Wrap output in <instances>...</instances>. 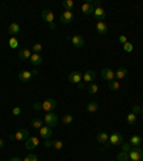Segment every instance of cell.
Listing matches in <instances>:
<instances>
[{
  "label": "cell",
  "mask_w": 143,
  "mask_h": 161,
  "mask_svg": "<svg viewBox=\"0 0 143 161\" xmlns=\"http://www.w3.org/2000/svg\"><path fill=\"white\" fill-rule=\"evenodd\" d=\"M109 144L110 145L123 144V135L120 132H113L112 135H109Z\"/></svg>",
  "instance_id": "obj_7"
},
{
  "label": "cell",
  "mask_w": 143,
  "mask_h": 161,
  "mask_svg": "<svg viewBox=\"0 0 143 161\" xmlns=\"http://www.w3.org/2000/svg\"><path fill=\"white\" fill-rule=\"evenodd\" d=\"M23 161H29V158H27V157H26V158H24V160H23Z\"/></svg>",
  "instance_id": "obj_47"
},
{
  "label": "cell",
  "mask_w": 143,
  "mask_h": 161,
  "mask_svg": "<svg viewBox=\"0 0 143 161\" xmlns=\"http://www.w3.org/2000/svg\"><path fill=\"white\" fill-rule=\"evenodd\" d=\"M32 127L36 128V130H40V128L43 127V121H42L40 118H33V120H32Z\"/></svg>",
  "instance_id": "obj_26"
},
{
  "label": "cell",
  "mask_w": 143,
  "mask_h": 161,
  "mask_svg": "<svg viewBox=\"0 0 143 161\" xmlns=\"http://www.w3.org/2000/svg\"><path fill=\"white\" fill-rule=\"evenodd\" d=\"M129 144L132 145L133 148H135V147H140V144H142V137H140V135H133V137H130Z\"/></svg>",
  "instance_id": "obj_22"
},
{
  "label": "cell",
  "mask_w": 143,
  "mask_h": 161,
  "mask_svg": "<svg viewBox=\"0 0 143 161\" xmlns=\"http://www.w3.org/2000/svg\"><path fill=\"white\" fill-rule=\"evenodd\" d=\"M12 141H14V140H17V141H26L29 138V131L26 130V128H20V130L17 131L16 134H12L10 137Z\"/></svg>",
  "instance_id": "obj_3"
},
{
  "label": "cell",
  "mask_w": 143,
  "mask_h": 161,
  "mask_svg": "<svg viewBox=\"0 0 143 161\" xmlns=\"http://www.w3.org/2000/svg\"><path fill=\"white\" fill-rule=\"evenodd\" d=\"M17 78H19L20 82H30L32 78H33V75H32L30 71H20L19 75H17Z\"/></svg>",
  "instance_id": "obj_15"
},
{
  "label": "cell",
  "mask_w": 143,
  "mask_h": 161,
  "mask_svg": "<svg viewBox=\"0 0 143 161\" xmlns=\"http://www.w3.org/2000/svg\"><path fill=\"white\" fill-rule=\"evenodd\" d=\"M96 30H97L99 35H106L107 33V24L105 22H97L96 23Z\"/></svg>",
  "instance_id": "obj_21"
},
{
  "label": "cell",
  "mask_w": 143,
  "mask_h": 161,
  "mask_svg": "<svg viewBox=\"0 0 143 161\" xmlns=\"http://www.w3.org/2000/svg\"><path fill=\"white\" fill-rule=\"evenodd\" d=\"M53 148H55V150H62V148H63V142H62V141H53Z\"/></svg>",
  "instance_id": "obj_34"
},
{
  "label": "cell",
  "mask_w": 143,
  "mask_h": 161,
  "mask_svg": "<svg viewBox=\"0 0 143 161\" xmlns=\"http://www.w3.org/2000/svg\"><path fill=\"white\" fill-rule=\"evenodd\" d=\"M69 40H72L73 46H75V48H77V49H80V48H83V46H85V39H83L80 35H75V36H72Z\"/></svg>",
  "instance_id": "obj_10"
},
{
  "label": "cell",
  "mask_w": 143,
  "mask_h": 161,
  "mask_svg": "<svg viewBox=\"0 0 143 161\" xmlns=\"http://www.w3.org/2000/svg\"><path fill=\"white\" fill-rule=\"evenodd\" d=\"M73 17H75L73 16V12L72 10H65L63 13L60 14V22L63 24H67V23H70V22L73 20Z\"/></svg>",
  "instance_id": "obj_13"
},
{
  "label": "cell",
  "mask_w": 143,
  "mask_h": 161,
  "mask_svg": "<svg viewBox=\"0 0 143 161\" xmlns=\"http://www.w3.org/2000/svg\"><path fill=\"white\" fill-rule=\"evenodd\" d=\"M39 138L37 137H29L27 140H26V148L27 150H33V148H36L39 145Z\"/></svg>",
  "instance_id": "obj_16"
},
{
  "label": "cell",
  "mask_w": 143,
  "mask_h": 161,
  "mask_svg": "<svg viewBox=\"0 0 143 161\" xmlns=\"http://www.w3.org/2000/svg\"><path fill=\"white\" fill-rule=\"evenodd\" d=\"M123 49H125V52H132L133 51V45L130 43V42H126V43L123 45Z\"/></svg>",
  "instance_id": "obj_35"
},
{
  "label": "cell",
  "mask_w": 143,
  "mask_h": 161,
  "mask_svg": "<svg viewBox=\"0 0 143 161\" xmlns=\"http://www.w3.org/2000/svg\"><path fill=\"white\" fill-rule=\"evenodd\" d=\"M140 110H142V108H140L139 105H133V106H132V112H133V114H136V115L140 112Z\"/></svg>",
  "instance_id": "obj_39"
},
{
  "label": "cell",
  "mask_w": 143,
  "mask_h": 161,
  "mask_svg": "<svg viewBox=\"0 0 143 161\" xmlns=\"http://www.w3.org/2000/svg\"><path fill=\"white\" fill-rule=\"evenodd\" d=\"M109 88H110V91H119L120 82L119 81H112V82H109Z\"/></svg>",
  "instance_id": "obj_28"
},
{
  "label": "cell",
  "mask_w": 143,
  "mask_h": 161,
  "mask_svg": "<svg viewBox=\"0 0 143 161\" xmlns=\"http://www.w3.org/2000/svg\"><path fill=\"white\" fill-rule=\"evenodd\" d=\"M12 112H13V115H20V114H22V108H20V106H14L13 110H12Z\"/></svg>",
  "instance_id": "obj_37"
},
{
  "label": "cell",
  "mask_w": 143,
  "mask_h": 161,
  "mask_svg": "<svg viewBox=\"0 0 143 161\" xmlns=\"http://www.w3.org/2000/svg\"><path fill=\"white\" fill-rule=\"evenodd\" d=\"M44 147H46V148L53 147V141H52V140H44Z\"/></svg>",
  "instance_id": "obj_40"
},
{
  "label": "cell",
  "mask_w": 143,
  "mask_h": 161,
  "mask_svg": "<svg viewBox=\"0 0 143 161\" xmlns=\"http://www.w3.org/2000/svg\"><path fill=\"white\" fill-rule=\"evenodd\" d=\"M127 76V69L125 66H120L117 68V71H115V79L120 81V79H125Z\"/></svg>",
  "instance_id": "obj_17"
},
{
  "label": "cell",
  "mask_w": 143,
  "mask_h": 161,
  "mask_svg": "<svg viewBox=\"0 0 143 161\" xmlns=\"http://www.w3.org/2000/svg\"><path fill=\"white\" fill-rule=\"evenodd\" d=\"M102 78L105 79V81H107V82L115 81V71H113V69H110V68L102 69Z\"/></svg>",
  "instance_id": "obj_9"
},
{
  "label": "cell",
  "mask_w": 143,
  "mask_h": 161,
  "mask_svg": "<svg viewBox=\"0 0 143 161\" xmlns=\"http://www.w3.org/2000/svg\"><path fill=\"white\" fill-rule=\"evenodd\" d=\"M75 6V2L73 0H65L63 2V7H65V10H72Z\"/></svg>",
  "instance_id": "obj_29"
},
{
  "label": "cell",
  "mask_w": 143,
  "mask_h": 161,
  "mask_svg": "<svg viewBox=\"0 0 143 161\" xmlns=\"http://www.w3.org/2000/svg\"><path fill=\"white\" fill-rule=\"evenodd\" d=\"M27 158H29V161H39L37 160V155H36V154H29Z\"/></svg>",
  "instance_id": "obj_42"
},
{
  "label": "cell",
  "mask_w": 143,
  "mask_h": 161,
  "mask_svg": "<svg viewBox=\"0 0 143 161\" xmlns=\"http://www.w3.org/2000/svg\"><path fill=\"white\" fill-rule=\"evenodd\" d=\"M43 122L46 124L47 127H55L59 122V117L55 112H46V115H44V118H43Z\"/></svg>",
  "instance_id": "obj_1"
},
{
  "label": "cell",
  "mask_w": 143,
  "mask_h": 161,
  "mask_svg": "<svg viewBox=\"0 0 143 161\" xmlns=\"http://www.w3.org/2000/svg\"><path fill=\"white\" fill-rule=\"evenodd\" d=\"M77 86H79V88H80V89H83V88H85V85H83V82H82V83H79Z\"/></svg>",
  "instance_id": "obj_46"
},
{
  "label": "cell",
  "mask_w": 143,
  "mask_h": 161,
  "mask_svg": "<svg viewBox=\"0 0 143 161\" xmlns=\"http://www.w3.org/2000/svg\"><path fill=\"white\" fill-rule=\"evenodd\" d=\"M3 147H4V141L0 140V148H3Z\"/></svg>",
  "instance_id": "obj_44"
},
{
  "label": "cell",
  "mask_w": 143,
  "mask_h": 161,
  "mask_svg": "<svg viewBox=\"0 0 143 161\" xmlns=\"http://www.w3.org/2000/svg\"><path fill=\"white\" fill-rule=\"evenodd\" d=\"M30 63L33 66H39V65H42V62H43V58H42L39 53H32V56H30Z\"/></svg>",
  "instance_id": "obj_19"
},
{
  "label": "cell",
  "mask_w": 143,
  "mask_h": 161,
  "mask_svg": "<svg viewBox=\"0 0 143 161\" xmlns=\"http://www.w3.org/2000/svg\"><path fill=\"white\" fill-rule=\"evenodd\" d=\"M32 75H37V69H34V71H32Z\"/></svg>",
  "instance_id": "obj_45"
},
{
  "label": "cell",
  "mask_w": 143,
  "mask_h": 161,
  "mask_svg": "<svg viewBox=\"0 0 143 161\" xmlns=\"http://www.w3.org/2000/svg\"><path fill=\"white\" fill-rule=\"evenodd\" d=\"M117 161H129V153L120 151L119 155H117Z\"/></svg>",
  "instance_id": "obj_30"
},
{
  "label": "cell",
  "mask_w": 143,
  "mask_h": 161,
  "mask_svg": "<svg viewBox=\"0 0 143 161\" xmlns=\"http://www.w3.org/2000/svg\"><path fill=\"white\" fill-rule=\"evenodd\" d=\"M7 32H9V35H12V38H16V35L20 32V26H19V23H10Z\"/></svg>",
  "instance_id": "obj_20"
},
{
  "label": "cell",
  "mask_w": 143,
  "mask_h": 161,
  "mask_svg": "<svg viewBox=\"0 0 143 161\" xmlns=\"http://www.w3.org/2000/svg\"><path fill=\"white\" fill-rule=\"evenodd\" d=\"M140 114H142V115H143V108H142V110H140Z\"/></svg>",
  "instance_id": "obj_48"
},
{
  "label": "cell",
  "mask_w": 143,
  "mask_h": 161,
  "mask_svg": "<svg viewBox=\"0 0 143 161\" xmlns=\"http://www.w3.org/2000/svg\"><path fill=\"white\" fill-rule=\"evenodd\" d=\"M130 161H143V150L140 147H135L129 151Z\"/></svg>",
  "instance_id": "obj_2"
},
{
  "label": "cell",
  "mask_w": 143,
  "mask_h": 161,
  "mask_svg": "<svg viewBox=\"0 0 143 161\" xmlns=\"http://www.w3.org/2000/svg\"><path fill=\"white\" fill-rule=\"evenodd\" d=\"M9 161H23L22 158H19V157H13V158H10Z\"/></svg>",
  "instance_id": "obj_43"
},
{
  "label": "cell",
  "mask_w": 143,
  "mask_h": 161,
  "mask_svg": "<svg viewBox=\"0 0 143 161\" xmlns=\"http://www.w3.org/2000/svg\"><path fill=\"white\" fill-rule=\"evenodd\" d=\"M42 49H43V46H42L40 43H34L33 48H32V51H33L34 53H39V52H42Z\"/></svg>",
  "instance_id": "obj_33"
},
{
  "label": "cell",
  "mask_w": 143,
  "mask_h": 161,
  "mask_svg": "<svg viewBox=\"0 0 143 161\" xmlns=\"http://www.w3.org/2000/svg\"><path fill=\"white\" fill-rule=\"evenodd\" d=\"M17 56L22 59V61H29L32 56V51L30 49H20L17 52Z\"/></svg>",
  "instance_id": "obj_18"
},
{
  "label": "cell",
  "mask_w": 143,
  "mask_h": 161,
  "mask_svg": "<svg viewBox=\"0 0 143 161\" xmlns=\"http://www.w3.org/2000/svg\"><path fill=\"white\" fill-rule=\"evenodd\" d=\"M42 106H43V110L46 111V112H53V111L57 108V102H56L55 99L49 98V99H46L44 102H42Z\"/></svg>",
  "instance_id": "obj_5"
},
{
  "label": "cell",
  "mask_w": 143,
  "mask_h": 161,
  "mask_svg": "<svg viewBox=\"0 0 143 161\" xmlns=\"http://www.w3.org/2000/svg\"><path fill=\"white\" fill-rule=\"evenodd\" d=\"M42 17H43V20L49 24H52L55 22V14H53L52 10H49V9H44V10L42 12Z\"/></svg>",
  "instance_id": "obj_11"
},
{
  "label": "cell",
  "mask_w": 143,
  "mask_h": 161,
  "mask_svg": "<svg viewBox=\"0 0 143 161\" xmlns=\"http://www.w3.org/2000/svg\"><path fill=\"white\" fill-rule=\"evenodd\" d=\"M130 150H132V145H130L129 142H123V144H122V151H125V153H129Z\"/></svg>",
  "instance_id": "obj_36"
},
{
  "label": "cell",
  "mask_w": 143,
  "mask_h": 161,
  "mask_svg": "<svg viewBox=\"0 0 143 161\" xmlns=\"http://www.w3.org/2000/svg\"><path fill=\"white\" fill-rule=\"evenodd\" d=\"M39 135H40V138H43V140H50L52 135H53V131H52L50 127L43 125V127L39 130Z\"/></svg>",
  "instance_id": "obj_8"
},
{
  "label": "cell",
  "mask_w": 143,
  "mask_h": 161,
  "mask_svg": "<svg viewBox=\"0 0 143 161\" xmlns=\"http://www.w3.org/2000/svg\"><path fill=\"white\" fill-rule=\"evenodd\" d=\"M73 115H70V114H66V115H63V118H62V121H63V124H72L73 122Z\"/></svg>",
  "instance_id": "obj_32"
},
{
  "label": "cell",
  "mask_w": 143,
  "mask_h": 161,
  "mask_svg": "<svg viewBox=\"0 0 143 161\" xmlns=\"http://www.w3.org/2000/svg\"><path fill=\"white\" fill-rule=\"evenodd\" d=\"M93 16L97 19V22H103L106 19V10L102 6H97L95 9V12H93Z\"/></svg>",
  "instance_id": "obj_12"
},
{
  "label": "cell",
  "mask_w": 143,
  "mask_h": 161,
  "mask_svg": "<svg viewBox=\"0 0 143 161\" xmlns=\"http://www.w3.org/2000/svg\"><path fill=\"white\" fill-rule=\"evenodd\" d=\"M87 91H89V94H92V95H95V94H97L99 92V85L97 83H89V86H87Z\"/></svg>",
  "instance_id": "obj_25"
},
{
  "label": "cell",
  "mask_w": 143,
  "mask_h": 161,
  "mask_svg": "<svg viewBox=\"0 0 143 161\" xmlns=\"http://www.w3.org/2000/svg\"><path fill=\"white\" fill-rule=\"evenodd\" d=\"M97 6H100V2H87V3L82 4V12L85 14H93L95 9Z\"/></svg>",
  "instance_id": "obj_4"
},
{
  "label": "cell",
  "mask_w": 143,
  "mask_h": 161,
  "mask_svg": "<svg viewBox=\"0 0 143 161\" xmlns=\"http://www.w3.org/2000/svg\"><path fill=\"white\" fill-rule=\"evenodd\" d=\"M9 46H10V49H17L19 48V40L16 38H10L9 39Z\"/></svg>",
  "instance_id": "obj_31"
},
{
  "label": "cell",
  "mask_w": 143,
  "mask_h": 161,
  "mask_svg": "<svg viewBox=\"0 0 143 161\" xmlns=\"http://www.w3.org/2000/svg\"><path fill=\"white\" fill-rule=\"evenodd\" d=\"M96 79V72L92 71V69H87L85 73H83V82H87V83H93Z\"/></svg>",
  "instance_id": "obj_14"
},
{
  "label": "cell",
  "mask_w": 143,
  "mask_h": 161,
  "mask_svg": "<svg viewBox=\"0 0 143 161\" xmlns=\"http://www.w3.org/2000/svg\"><path fill=\"white\" fill-rule=\"evenodd\" d=\"M126 122L129 124V125H135V124H136V114L130 112L129 115L126 117Z\"/></svg>",
  "instance_id": "obj_27"
},
{
  "label": "cell",
  "mask_w": 143,
  "mask_h": 161,
  "mask_svg": "<svg viewBox=\"0 0 143 161\" xmlns=\"http://www.w3.org/2000/svg\"><path fill=\"white\" fill-rule=\"evenodd\" d=\"M33 110H34V111H40V110H43V106H42V102H36V104H33Z\"/></svg>",
  "instance_id": "obj_38"
},
{
  "label": "cell",
  "mask_w": 143,
  "mask_h": 161,
  "mask_svg": "<svg viewBox=\"0 0 143 161\" xmlns=\"http://www.w3.org/2000/svg\"><path fill=\"white\" fill-rule=\"evenodd\" d=\"M86 108H87L89 112H96V111L99 110V105H97V102H95V101H90V102H87Z\"/></svg>",
  "instance_id": "obj_24"
},
{
  "label": "cell",
  "mask_w": 143,
  "mask_h": 161,
  "mask_svg": "<svg viewBox=\"0 0 143 161\" xmlns=\"http://www.w3.org/2000/svg\"><path fill=\"white\" fill-rule=\"evenodd\" d=\"M69 81H70L72 83H76V85L82 83V82H83V75H82V72H79V71H72V72L69 73Z\"/></svg>",
  "instance_id": "obj_6"
},
{
  "label": "cell",
  "mask_w": 143,
  "mask_h": 161,
  "mask_svg": "<svg viewBox=\"0 0 143 161\" xmlns=\"http://www.w3.org/2000/svg\"><path fill=\"white\" fill-rule=\"evenodd\" d=\"M119 42H120V43H123V45H125V43H126V42H127V38H126V36H125V35H120V36H119Z\"/></svg>",
  "instance_id": "obj_41"
},
{
  "label": "cell",
  "mask_w": 143,
  "mask_h": 161,
  "mask_svg": "<svg viewBox=\"0 0 143 161\" xmlns=\"http://www.w3.org/2000/svg\"><path fill=\"white\" fill-rule=\"evenodd\" d=\"M96 140H97V142H100V144H106V142L109 141V134L99 132L97 134V137H96Z\"/></svg>",
  "instance_id": "obj_23"
}]
</instances>
